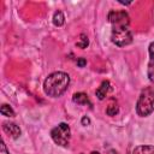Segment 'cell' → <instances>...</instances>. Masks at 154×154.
Masks as SVG:
<instances>
[{
    "label": "cell",
    "instance_id": "obj_1",
    "mask_svg": "<svg viewBox=\"0 0 154 154\" xmlns=\"http://www.w3.org/2000/svg\"><path fill=\"white\" fill-rule=\"evenodd\" d=\"M69 84H70L69 75L61 71H57L51 73L46 78L43 83V90L48 96L58 97L66 91Z\"/></svg>",
    "mask_w": 154,
    "mask_h": 154
},
{
    "label": "cell",
    "instance_id": "obj_2",
    "mask_svg": "<svg viewBox=\"0 0 154 154\" xmlns=\"http://www.w3.org/2000/svg\"><path fill=\"white\" fill-rule=\"evenodd\" d=\"M153 111H154V87H148L141 93L137 100L136 112L141 117H147Z\"/></svg>",
    "mask_w": 154,
    "mask_h": 154
},
{
    "label": "cell",
    "instance_id": "obj_3",
    "mask_svg": "<svg viewBox=\"0 0 154 154\" xmlns=\"http://www.w3.org/2000/svg\"><path fill=\"white\" fill-rule=\"evenodd\" d=\"M112 42L119 47L128 46L132 42V34L129 29V26H118L112 28V35H111Z\"/></svg>",
    "mask_w": 154,
    "mask_h": 154
},
{
    "label": "cell",
    "instance_id": "obj_4",
    "mask_svg": "<svg viewBox=\"0 0 154 154\" xmlns=\"http://www.w3.org/2000/svg\"><path fill=\"white\" fill-rule=\"evenodd\" d=\"M51 136L58 146L66 147L70 142V136H71V131H70L69 125L65 123H60L59 125H57L51 131Z\"/></svg>",
    "mask_w": 154,
    "mask_h": 154
},
{
    "label": "cell",
    "instance_id": "obj_5",
    "mask_svg": "<svg viewBox=\"0 0 154 154\" xmlns=\"http://www.w3.org/2000/svg\"><path fill=\"white\" fill-rule=\"evenodd\" d=\"M108 20L112 24V28L118 26H129L130 18L125 11H111L108 13Z\"/></svg>",
    "mask_w": 154,
    "mask_h": 154
},
{
    "label": "cell",
    "instance_id": "obj_6",
    "mask_svg": "<svg viewBox=\"0 0 154 154\" xmlns=\"http://www.w3.org/2000/svg\"><path fill=\"white\" fill-rule=\"evenodd\" d=\"M148 52H149V61H148L147 75H148L149 81L154 83V41L149 45Z\"/></svg>",
    "mask_w": 154,
    "mask_h": 154
},
{
    "label": "cell",
    "instance_id": "obj_7",
    "mask_svg": "<svg viewBox=\"0 0 154 154\" xmlns=\"http://www.w3.org/2000/svg\"><path fill=\"white\" fill-rule=\"evenodd\" d=\"M2 129H4V131H5L7 135H10L12 138H18V137L20 136V129H19V126H18L17 124H14V123L5 122V123L2 124Z\"/></svg>",
    "mask_w": 154,
    "mask_h": 154
},
{
    "label": "cell",
    "instance_id": "obj_8",
    "mask_svg": "<svg viewBox=\"0 0 154 154\" xmlns=\"http://www.w3.org/2000/svg\"><path fill=\"white\" fill-rule=\"evenodd\" d=\"M109 89H111L109 82H108V81H103V82L101 83V85H100V87L96 89V91H95L97 99H99V100H103V99L106 97V95L108 94Z\"/></svg>",
    "mask_w": 154,
    "mask_h": 154
},
{
    "label": "cell",
    "instance_id": "obj_9",
    "mask_svg": "<svg viewBox=\"0 0 154 154\" xmlns=\"http://www.w3.org/2000/svg\"><path fill=\"white\" fill-rule=\"evenodd\" d=\"M72 100L76 103H78V105H88V106H91V102H90L88 95L84 94V93H76V94H73Z\"/></svg>",
    "mask_w": 154,
    "mask_h": 154
},
{
    "label": "cell",
    "instance_id": "obj_10",
    "mask_svg": "<svg viewBox=\"0 0 154 154\" xmlns=\"http://www.w3.org/2000/svg\"><path fill=\"white\" fill-rule=\"evenodd\" d=\"M131 154H154L153 146H138L136 147Z\"/></svg>",
    "mask_w": 154,
    "mask_h": 154
},
{
    "label": "cell",
    "instance_id": "obj_11",
    "mask_svg": "<svg viewBox=\"0 0 154 154\" xmlns=\"http://www.w3.org/2000/svg\"><path fill=\"white\" fill-rule=\"evenodd\" d=\"M64 19H65V17H64L61 11H57L54 13V16H53V23L57 26H61L64 24Z\"/></svg>",
    "mask_w": 154,
    "mask_h": 154
},
{
    "label": "cell",
    "instance_id": "obj_12",
    "mask_svg": "<svg viewBox=\"0 0 154 154\" xmlns=\"http://www.w3.org/2000/svg\"><path fill=\"white\" fill-rule=\"evenodd\" d=\"M0 112L2 116H6V117H14V111L6 103H4L0 108Z\"/></svg>",
    "mask_w": 154,
    "mask_h": 154
},
{
    "label": "cell",
    "instance_id": "obj_13",
    "mask_svg": "<svg viewBox=\"0 0 154 154\" xmlns=\"http://www.w3.org/2000/svg\"><path fill=\"white\" fill-rule=\"evenodd\" d=\"M118 111H119V108H118V106H117V103H111L108 107H107V109H106V113L108 114V116H116L117 113H118Z\"/></svg>",
    "mask_w": 154,
    "mask_h": 154
},
{
    "label": "cell",
    "instance_id": "obj_14",
    "mask_svg": "<svg viewBox=\"0 0 154 154\" xmlns=\"http://www.w3.org/2000/svg\"><path fill=\"white\" fill-rule=\"evenodd\" d=\"M88 43H89L88 37H87L84 34H82V35H81V41H78L76 45H77V47H79V48H85V47L88 46Z\"/></svg>",
    "mask_w": 154,
    "mask_h": 154
},
{
    "label": "cell",
    "instance_id": "obj_15",
    "mask_svg": "<svg viewBox=\"0 0 154 154\" xmlns=\"http://www.w3.org/2000/svg\"><path fill=\"white\" fill-rule=\"evenodd\" d=\"M85 64H87V61H85V59H84V58H79V59L77 60V65H78V66H81V67H83Z\"/></svg>",
    "mask_w": 154,
    "mask_h": 154
},
{
    "label": "cell",
    "instance_id": "obj_16",
    "mask_svg": "<svg viewBox=\"0 0 154 154\" xmlns=\"http://www.w3.org/2000/svg\"><path fill=\"white\" fill-rule=\"evenodd\" d=\"M1 154H8L7 148L5 146V142H1Z\"/></svg>",
    "mask_w": 154,
    "mask_h": 154
},
{
    "label": "cell",
    "instance_id": "obj_17",
    "mask_svg": "<svg viewBox=\"0 0 154 154\" xmlns=\"http://www.w3.org/2000/svg\"><path fill=\"white\" fill-rule=\"evenodd\" d=\"M89 123H90L89 118H87V117H83V118H82V124H83V125H88Z\"/></svg>",
    "mask_w": 154,
    "mask_h": 154
}]
</instances>
